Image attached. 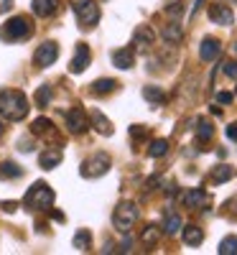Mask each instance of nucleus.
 <instances>
[{
	"label": "nucleus",
	"mask_w": 237,
	"mask_h": 255,
	"mask_svg": "<svg viewBox=\"0 0 237 255\" xmlns=\"http://www.w3.org/2000/svg\"><path fill=\"white\" fill-rule=\"evenodd\" d=\"M28 100L20 90H3L0 92V115L10 123H18L28 115Z\"/></svg>",
	"instance_id": "obj_1"
},
{
	"label": "nucleus",
	"mask_w": 237,
	"mask_h": 255,
	"mask_svg": "<svg viewBox=\"0 0 237 255\" xmlns=\"http://www.w3.org/2000/svg\"><path fill=\"white\" fill-rule=\"evenodd\" d=\"M23 204L31 207V209H41V212H49L54 207V191L46 181H36L28 186L26 197H23Z\"/></svg>",
	"instance_id": "obj_2"
},
{
	"label": "nucleus",
	"mask_w": 237,
	"mask_h": 255,
	"mask_svg": "<svg viewBox=\"0 0 237 255\" xmlns=\"http://www.w3.org/2000/svg\"><path fill=\"white\" fill-rule=\"evenodd\" d=\"M138 222V207L133 202H120L113 212V227L118 232H130Z\"/></svg>",
	"instance_id": "obj_3"
},
{
	"label": "nucleus",
	"mask_w": 237,
	"mask_h": 255,
	"mask_svg": "<svg viewBox=\"0 0 237 255\" xmlns=\"http://www.w3.org/2000/svg\"><path fill=\"white\" fill-rule=\"evenodd\" d=\"M28 36H31V20L26 15H13L0 28V38L3 41H23Z\"/></svg>",
	"instance_id": "obj_4"
},
{
	"label": "nucleus",
	"mask_w": 237,
	"mask_h": 255,
	"mask_svg": "<svg viewBox=\"0 0 237 255\" xmlns=\"http://www.w3.org/2000/svg\"><path fill=\"white\" fill-rule=\"evenodd\" d=\"M72 10L84 28H95L100 23V5L95 0H72Z\"/></svg>",
	"instance_id": "obj_5"
},
{
	"label": "nucleus",
	"mask_w": 237,
	"mask_h": 255,
	"mask_svg": "<svg viewBox=\"0 0 237 255\" xmlns=\"http://www.w3.org/2000/svg\"><path fill=\"white\" fill-rule=\"evenodd\" d=\"M107 171H110V156L107 153H95L92 158H87L79 166V174L84 179H97V176H105Z\"/></svg>",
	"instance_id": "obj_6"
},
{
	"label": "nucleus",
	"mask_w": 237,
	"mask_h": 255,
	"mask_svg": "<svg viewBox=\"0 0 237 255\" xmlns=\"http://www.w3.org/2000/svg\"><path fill=\"white\" fill-rule=\"evenodd\" d=\"M56 56H59V44L56 41H44V44H38V49L33 54V61H36L38 69H46L56 61Z\"/></svg>",
	"instance_id": "obj_7"
},
{
	"label": "nucleus",
	"mask_w": 237,
	"mask_h": 255,
	"mask_svg": "<svg viewBox=\"0 0 237 255\" xmlns=\"http://www.w3.org/2000/svg\"><path fill=\"white\" fill-rule=\"evenodd\" d=\"M67 128H69V133H74V135H82V133H87V128H90V118H87V113H84L82 108H72V110H67Z\"/></svg>",
	"instance_id": "obj_8"
},
{
	"label": "nucleus",
	"mask_w": 237,
	"mask_h": 255,
	"mask_svg": "<svg viewBox=\"0 0 237 255\" xmlns=\"http://www.w3.org/2000/svg\"><path fill=\"white\" fill-rule=\"evenodd\" d=\"M209 20H212V23H217V26H232L235 23V13L225 3H214L209 8Z\"/></svg>",
	"instance_id": "obj_9"
},
{
	"label": "nucleus",
	"mask_w": 237,
	"mask_h": 255,
	"mask_svg": "<svg viewBox=\"0 0 237 255\" xmlns=\"http://www.w3.org/2000/svg\"><path fill=\"white\" fill-rule=\"evenodd\" d=\"M90 61H92L90 46H87V44H79V46H77V54H74V59H72V64H69V72H72V74H82L84 69L90 67Z\"/></svg>",
	"instance_id": "obj_10"
},
{
	"label": "nucleus",
	"mask_w": 237,
	"mask_h": 255,
	"mask_svg": "<svg viewBox=\"0 0 237 255\" xmlns=\"http://www.w3.org/2000/svg\"><path fill=\"white\" fill-rule=\"evenodd\" d=\"M156 44V31L150 26H138L135 33H133V46L135 49H148Z\"/></svg>",
	"instance_id": "obj_11"
},
{
	"label": "nucleus",
	"mask_w": 237,
	"mask_h": 255,
	"mask_svg": "<svg viewBox=\"0 0 237 255\" xmlns=\"http://www.w3.org/2000/svg\"><path fill=\"white\" fill-rule=\"evenodd\" d=\"M90 125L95 128V130L100 133V135H105V138H110L113 133H115V128H113V123L110 120H107L100 110H92L90 113Z\"/></svg>",
	"instance_id": "obj_12"
},
{
	"label": "nucleus",
	"mask_w": 237,
	"mask_h": 255,
	"mask_svg": "<svg viewBox=\"0 0 237 255\" xmlns=\"http://www.w3.org/2000/svg\"><path fill=\"white\" fill-rule=\"evenodd\" d=\"M220 51H222V44L217 38H212V36H207L204 41H202V46H199V56H202V61H214L220 56Z\"/></svg>",
	"instance_id": "obj_13"
},
{
	"label": "nucleus",
	"mask_w": 237,
	"mask_h": 255,
	"mask_svg": "<svg viewBox=\"0 0 237 255\" xmlns=\"http://www.w3.org/2000/svg\"><path fill=\"white\" fill-rule=\"evenodd\" d=\"M31 133L38 135V138H56V128L49 118H36L31 123Z\"/></svg>",
	"instance_id": "obj_14"
},
{
	"label": "nucleus",
	"mask_w": 237,
	"mask_h": 255,
	"mask_svg": "<svg viewBox=\"0 0 237 255\" xmlns=\"http://www.w3.org/2000/svg\"><path fill=\"white\" fill-rule=\"evenodd\" d=\"M113 64L118 69H130L135 64V49L133 46H125V49H118L113 54Z\"/></svg>",
	"instance_id": "obj_15"
},
{
	"label": "nucleus",
	"mask_w": 237,
	"mask_h": 255,
	"mask_svg": "<svg viewBox=\"0 0 237 255\" xmlns=\"http://www.w3.org/2000/svg\"><path fill=\"white\" fill-rule=\"evenodd\" d=\"M184 204L191 207V209H199V207L209 204V194H207L204 189H191V191H186V194H184Z\"/></svg>",
	"instance_id": "obj_16"
},
{
	"label": "nucleus",
	"mask_w": 237,
	"mask_h": 255,
	"mask_svg": "<svg viewBox=\"0 0 237 255\" xmlns=\"http://www.w3.org/2000/svg\"><path fill=\"white\" fill-rule=\"evenodd\" d=\"M31 8H33V13L38 18H49V15H54L59 10V0H33Z\"/></svg>",
	"instance_id": "obj_17"
},
{
	"label": "nucleus",
	"mask_w": 237,
	"mask_h": 255,
	"mask_svg": "<svg viewBox=\"0 0 237 255\" xmlns=\"http://www.w3.org/2000/svg\"><path fill=\"white\" fill-rule=\"evenodd\" d=\"M163 38H166V44H174V46L184 38V28H181L179 20L171 18V23H166V28H163Z\"/></svg>",
	"instance_id": "obj_18"
},
{
	"label": "nucleus",
	"mask_w": 237,
	"mask_h": 255,
	"mask_svg": "<svg viewBox=\"0 0 237 255\" xmlns=\"http://www.w3.org/2000/svg\"><path fill=\"white\" fill-rule=\"evenodd\" d=\"M181 238H184V243H186V245L197 248V245H202V243H204V232H202V227H197V225H186V227H184V232H181Z\"/></svg>",
	"instance_id": "obj_19"
},
{
	"label": "nucleus",
	"mask_w": 237,
	"mask_h": 255,
	"mask_svg": "<svg viewBox=\"0 0 237 255\" xmlns=\"http://www.w3.org/2000/svg\"><path fill=\"white\" fill-rule=\"evenodd\" d=\"M59 163H61V151H41L38 153V166L46 168V171L56 168Z\"/></svg>",
	"instance_id": "obj_20"
},
{
	"label": "nucleus",
	"mask_w": 237,
	"mask_h": 255,
	"mask_svg": "<svg viewBox=\"0 0 237 255\" xmlns=\"http://www.w3.org/2000/svg\"><path fill=\"white\" fill-rule=\"evenodd\" d=\"M181 227H184V222H181V215H174V212H168L166 215V222H163V232L168 238H174V235H179L181 232Z\"/></svg>",
	"instance_id": "obj_21"
},
{
	"label": "nucleus",
	"mask_w": 237,
	"mask_h": 255,
	"mask_svg": "<svg viewBox=\"0 0 237 255\" xmlns=\"http://www.w3.org/2000/svg\"><path fill=\"white\" fill-rule=\"evenodd\" d=\"M118 90V82L115 79H110V77H105V79H97V82H92V95H100V97H105V95H110V92H115Z\"/></svg>",
	"instance_id": "obj_22"
},
{
	"label": "nucleus",
	"mask_w": 237,
	"mask_h": 255,
	"mask_svg": "<svg viewBox=\"0 0 237 255\" xmlns=\"http://www.w3.org/2000/svg\"><path fill=\"white\" fill-rule=\"evenodd\" d=\"M158 240H161V227H158V225H148V227L140 232V243L148 245V248H153Z\"/></svg>",
	"instance_id": "obj_23"
},
{
	"label": "nucleus",
	"mask_w": 237,
	"mask_h": 255,
	"mask_svg": "<svg viewBox=\"0 0 237 255\" xmlns=\"http://www.w3.org/2000/svg\"><path fill=\"white\" fill-rule=\"evenodd\" d=\"M235 176V168L227 166V163H220V166H214V171H212V181L214 184H225Z\"/></svg>",
	"instance_id": "obj_24"
},
{
	"label": "nucleus",
	"mask_w": 237,
	"mask_h": 255,
	"mask_svg": "<svg viewBox=\"0 0 237 255\" xmlns=\"http://www.w3.org/2000/svg\"><path fill=\"white\" fill-rule=\"evenodd\" d=\"M143 97H145L150 105H163V102H166V92H163L161 87H153V84L143 87Z\"/></svg>",
	"instance_id": "obj_25"
},
{
	"label": "nucleus",
	"mask_w": 237,
	"mask_h": 255,
	"mask_svg": "<svg viewBox=\"0 0 237 255\" xmlns=\"http://www.w3.org/2000/svg\"><path fill=\"white\" fill-rule=\"evenodd\" d=\"M168 153V140L166 138H156L153 143L148 145V156L150 158H161V156H166Z\"/></svg>",
	"instance_id": "obj_26"
},
{
	"label": "nucleus",
	"mask_w": 237,
	"mask_h": 255,
	"mask_svg": "<svg viewBox=\"0 0 237 255\" xmlns=\"http://www.w3.org/2000/svg\"><path fill=\"white\" fill-rule=\"evenodd\" d=\"M212 135H214V125L209 120H199L197 123V140L207 143V140H212Z\"/></svg>",
	"instance_id": "obj_27"
},
{
	"label": "nucleus",
	"mask_w": 237,
	"mask_h": 255,
	"mask_svg": "<svg viewBox=\"0 0 237 255\" xmlns=\"http://www.w3.org/2000/svg\"><path fill=\"white\" fill-rule=\"evenodd\" d=\"M20 174V166L13 163V161H5V163H0V179H18Z\"/></svg>",
	"instance_id": "obj_28"
},
{
	"label": "nucleus",
	"mask_w": 237,
	"mask_h": 255,
	"mask_svg": "<svg viewBox=\"0 0 237 255\" xmlns=\"http://www.w3.org/2000/svg\"><path fill=\"white\" fill-rule=\"evenodd\" d=\"M74 248H77V250H84V253L92 248V235H90V230H79V232H77V235H74Z\"/></svg>",
	"instance_id": "obj_29"
},
{
	"label": "nucleus",
	"mask_w": 237,
	"mask_h": 255,
	"mask_svg": "<svg viewBox=\"0 0 237 255\" xmlns=\"http://www.w3.org/2000/svg\"><path fill=\"white\" fill-rule=\"evenodd\" d=\"M184 8H186V5H184V0H168L163 10H166V15H168V18L179 20V18H181V13H184Z\"/></svg>",
	"instance_id": "obj_30"
},
{
	"label": "nucleus",
	"mask_w": 237,
	"mask_h": 255,
	"mask_svg": "<svg viewBox=\"0 0 237 255\" xmlns=\"http://www.w3.org/2000/svg\"><path fill=\"white\" fill-rule=\"evenodd\" d=\"M33 100H36L38 108H46V105L51 102V87L49 84H41V87L36 90V95H33Z\"/></svg>",
	"instance_id": "obj_31"
},
{
	"label": "nucleus",
	"mask_w": 237,
	"mask_h": 255,
	"mask_svg": "<svg viewBox=\"0 0 237 255\" xmlns=\"http://www.w3.org/2000/svg\"><path fill=\"white\" fill-rule=\"evenodd\" d=\"M217 253H220V255H237V238H235V235L225 238V240L220 243Z\"/></svg>",
	"instance_id": "obj_32"
},
{
	"label": "nucleus",
	"mask_w": 237,
	"mask_h": 255,
	"mask_svg": "<svg viewBox=\"0 0 237 255\" xmlns=\"http://www.w3.org/2000/svg\"><path fill=\"white\" fill-rule=\"evenodd\" d=\"M130 135H133V140H143L148 135V130H145V128H140V125H133L130 128Z\"/></svg>",
	"instance_id": "obj_33"
},
{
	"label": "nucleus",
	"mask_w": 237,
	"mask_h": 255,
	"mask_svg": "<svg viewBox=\"0 0 237 255\" xmlns=\"http://www.w3.org/2000/svg\"><path fill=\"white\" fill-rule=\"evenodd\" d=\"M225 74L230 79H237V61H225Z\"/></svg>",
	"instance_id": "obj_34"
},
{
	"label": "nucleus",
	"mask_w": 237,
	"mask_h": 255,
	"mask_svg": "<svg viewBox=\"0 0 237 255\" xmlns=\"http://www.w3.org/2000/svg\"><path fill=\"white\" fill-rule=\"evenodd\" d=\"M232 100H235L232 92H217V102L220 105H232Z\"/></svg>",
	"instance_id": "obj_35"
},
{
	"label": "nucleus",
	"mask_w": 237,
	"mask_h": 255,
	"mask_svg": "<svg viewBox=\"0 0 237 255\" xmlns=\"http://www.w3.org/2000/svg\"><path fill=\"white\" fill-rule=\"evenodd\" d=\"M18 148H20L23 153H31V151H33V145H31V140H28V138H23V140H20V143H18Z\"/></svg>",
	"instance_id": "obj_36"
},
{
	"label": "nucleus",
	"mask_w": 237,
	"mask_h": 255,
	"mask_svg": "<svg viewBox=\"0 0 237 255\" xmlns=\"http://www.w3.org/2000/svg\"><path fill=\"white\" fill-rule=\"evenodd\" d=\"M227 138H230V140H237V123L227 125Z\"/></svg>",
	"instance_id": "obj_37"
},
{
	"label": "nucleus",
	"mask_w": 237,
	"mask_h": 255,
	"mask_svg": "<svg viewBox=\"0 0 237 255\" xmlns=\"http://www.w3.org/2000/svg\"><path fill=\"white\" fill-rule=\"evenodd\" d=\"M225 207H227V212H230V215H235V217H237V197H235V199H230Z\"/></svg>",
	"instance_id": "obj_38"
},
{
	"label": "nucleus",
	"mask_w": 237,
	"mask_h": 255,
	"mask_svg": "<svg viewBox=\"0 0 237 255\" xmlns=\"http://www.w3.org/2000/svg\"><path fill=\"white\" fill-rule=\"evenodd\" d=\"M10 8H13V0H0V15L8 13Z\"/></svg>",
	"instance_id": "obj_39"
},
{
	"label": "nucleus",
	"mask_w": 237,
	"mask_h": 255,
	"mask_svg": "<svg viewBox=\"0 0 237 255\" xmlns=\"http://www.w3.org/2000/svg\"><path fill=\"white\" fill-rule=\"evenodd\" d=\"M0 207H3V212H15V202H3V204H0Z\"/></svg>",
	"instance_id": "obj_40"
},
{
	"label": "nucleus",
	"mask_w": 237,
	"mask_h": 255,
	"mask_svg": "<svg viewBox=\"0 0 237 255\" xmlns=\"http://www.w3.org/2000/svg\"><path fill=\"white\" fill-rule=\"evenodd\" d=\"M51 212V220H56V222H64V215L61 212H56V209H49Z\"/></svg>",
	"instance_id": "obj_41"
},
{
	"label": "nucleus",
	"mask_w": 237,
	"mask_h": 255,
	"mask_svg": "<svg viewBox=\"0 0 237 255\" xmlns=\"http://www.w3.org/2000/svg\"><path fill=\"white\" fill-rule=\"evenodd\" d=\"M0 135H3V123H0Z\"/></svg>",
	"instance_id": "obj_42"
},
{
	"label": "nucleus",
	"mask_w": 237,
	"mask_h": 255,
	"mask_svg": "<svg viewBox=\"0 0 237 255\" xmlns=\"http://www.w3.org/2000/svg\"><path fill=\"white\" fill-rule=\"evenodd\" d=\"M235 54H237V41H235Z\"/></svg>",
	"instance_id": "obj_43"
},
{
	"label": "nucleus",
	"mask_w": 237,
	"mask_h": 255,
	"mask_svg": "<svg viewBox=\"0 0 237 255\" xmlns=\"http://www.w3.org/2000/svg\"><path fill=\"white\" fill-rule=\"evenodd\" d=\"M235 95H237V92H235Z\"/></svg>",
	"instance_id": "obj_44"
}]
</instances>
